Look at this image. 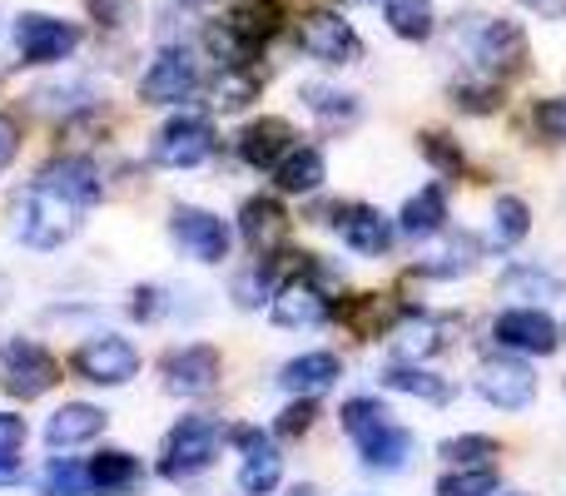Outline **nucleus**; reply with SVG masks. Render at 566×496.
<instances>
[{"label": "nucleus", "mask_w": 566, "mask_h": 496, "mask_svg": "<svg viewBox=\"0 0 566 496\" xmlns=\"http://www.w3.org/2000/svg\"><path fill=\"white\" fill-rule=\"evenodd\" d=\"M532 10H542V15H562L566 10V0H527Z\"/></svg>", "instance_id": "obj_48"}, {"label": "nucleus", "mask_w": 566, "mask_h": 496, "mask_svg": "<svg viewBox=\"0 0 566 496\" xmlns=\"http://www.w3.org/2000/svg\"><path fill=\"white\" fill-rule=\"evenodd\" d=\"M497 492V472L492 467H452L438 482V496H492Z\"/></svg>", "instance_id": "obj_40"}, {"label": "nucleus", "mask_w": 566, "mask_h": 496, "mask_svg": "<svg viewBox=\"0 0 566 496\" xmlns=\"http://www.w3.org/2000/svg\"><path fill=\"white\" fill-rule=\"evenodd\" d=\"M70 372L80 382H95V388H125L139 378V348L119 333H95L70 352Z\"/></svg>", "instance_id": "obj_4"}, {"label": "nucleus", "mask_w": 566, "mask_h": 496, "mask_svg": "<svg viewBox=\"0 0 566 496\" xmlns=\"http://www.w3.org/2000/svg\"><path fill=\"white\" fill-rule=\"evenodd\" d=\"M199 89V65L185 45H169L155 55V65L139 75V99L145 105H185Z\"/></svg>", "instance_id": "obj_12"}, {"label": "nucleus", "mask_w": 566, "mask_h": 496, "mask_svg": "<svg viewBox=\"0 0 566 496\" xmlns=\"http://www.w3.org/2000/svg\"><path fill=\"white\" fill-rule=\"evenodd\" d=\"M452 105L468 109V115H492V109L502 105V85L492 75L482 80H462V85H452Z\"/></svg>", "instance_id": "obj_39"}, {"label": "nucleus", "mask_w": 566, "mask_h": 496, "mask_svg": "<svg viewBox=\"0 0 566 496\" xmlns=\"http://www.w3.org/2000/svg\"><path fill=\"white\" fill-rule=\"evenodd\" d=\"M169 239H175V244L185 249L195 263H224L229 249H234L229 224L219 214H209V209H199V204H175L169 209Z\"/></svg>", "instance_id": "obj_9"}, {"label": "nucleus", "mask_w": 566, "mask_h": 496, "mask_svg": "<svg viewBox=\"0 0 566 496\" xmlns=\"http://www.w3.org/2000/svg\"><path fill=\"white\" fill-rule=\"evenodd\" d=\"M90 482H95L99 496H129L145 482V462L125 447H105L90 457Z\"/></svg>", "instance_id": "obj_22"}, {"label": "nucleus", "mask_w": 566, "mask_h": 496, "mask_svg": "<svg viewBox=\"0 0 566 496\" xmlns=\"http://www.w3.org/2000/svg\"><path fill=\"white\" fill-rule=\"evenodd\" d=\"M472 382H478L482 398L502 412H522V408H532V398H537V372H532L522 358H507V352L482 362Z\"/></svg>", "instance_id": "obj_13"}, {"label": "nucleus", "mask_w": 566, "mask_h": 496, "mask_svg": "<svg viewBox=\"0 0 566 496\" xmlns=\"http://www.w3.org/2000/svg\"><path fill=\"white\" fill-rule=\"evenodd\" d=\"M313 418H318V402H313V398H293L289 408L279 412V422H274V437H283V442L303 437V432L313 428Z\"/></svg>", "instance_id": "obj_43"}, {"label": "nucleus", "mask_w": 566, "mask_h": 496, "mask_svg": "<svg viewBox=\"0 0 566 496\" xmlns=\"http://www.w3.org/2000/svg\"><path fill=\"white\" fill-rule=\"evenodd\" d=\"M298 99L323 119V129H343L358 119V99L343 95V89H328V85H303Z\"/></svg>", "instance_id": "obj_33"}, {"label": "nucleus", "mask_w": 566, "mask_h": 496, "mask_svg": "<svg viewBox=\"0 0 566 496\" xmlns=\"http://www.w3.org/2000/svg\"><path fill=\"white\" fill-rule=\"evenodd\" d=\"M75 45H80V25H70V20L45 15V10L15 15V50L25 65H60V60L75 55Z\"/></svg>", "instance_id": "obj_7"}, {"label": "nucleus", "mask_w": 566, "mask_h": 496, "mask_svg": "<svg viewBox=\"0 0 566 496\" xmlns=\"http://www.w3.org/2000/svg\"><path fill=\"white\" fill-rule=\"evenodd\" d=\"M468 55L482 75L492 80H507V75H522L532 60V45H527V30L507 15H468Z\"/></svg>", "instance_id": "obj_1"}, {"label": "nucleus", "mask_w": 566, "mask_h": 496, "mask_svg": "<svg viewBox=\"0 0 566 496\" xmlns=\"http://www.w3.org/2000/svg\"><path fill=\"white\" fill-rule=\"evenodd\" d=\"M472 268H478V239L458 234V239H448V249L422 258L412 273H418V278H462V273H472Z\"/></svg>", "instance_id": "obj_31"}, {"label": "nucleus", "mask_w": 566, "mask_h": 496, "mask_svg": "<svg viewBox=\"0 0 566 496\" xmlns=\"http://www.w3.org/2000/svg\"><path fill=\"white\" fill-rule=\"evenodd\" d=\"M298 50L318 65H358L363 40L338 10H303L298 15Z\"/></svg>", "instance_id": "obj_5"}, {"label": "nucleus", "mask_w": 566, "mask_h": 496, "mask_svg": "<svg viewBox=\"0 0 566 496\" xmlns=\"http://www.w3.org/2000/svg\"><path fill=\"white\" fill-rule=\"evenodd\" d=\"M105 408H95V402H65L60 412H50L45 422V442L55 452H70V447H85V442H95L99 432H105Z\"/></svg>", "instance_id": "obj_20"}, {"label": "nucleus", "mask_w": 566, "mask_h": 496, "mask_svg": "<svg viewBox=\"0 0 566 496\" xmlns=\"http://www.w3.org/2000/svg\"><path fill=\"white\" fill-rule=\"evenodd\" d=\"M323 175H328V165H323V149H313V145H293L274 165L279 194H318Z\"/></svg>", "instance_id": "obj_26"}, {"label": "nucleus", "mask_w": 566, "mask_h": 496, "mask_svg": "<svg viewBox=\"0 0 566 496\" xmlns=\"http://www.w3.org/2000/svg\"><path fill=\"white\" fill-rule=\"evenodd\" d=\"M298 145L293 139V125L283 115H264V119H249L244 135H239V159H244L249 169H269L274 175V165L289 149Z\"/></svg>", "instance_id": "obj_18"}, {"label": "nucleus", "mask_w": 566, "mask_h": 496, "mask_svg": "<svg viewBox=\"0 0 566 496\" xmlns=\"http://www.w3.org/2000/svg\"><path fill=\"white\" fill-rule=\"evenodd\" d=\"M159 378H165V392H175V398H209L224 378V362L209 342H185V348L165 352Z\"/></svg>", "instance_id": "obj_11"}, {"label": "nucleus", "mask_w": 566, "mask_h": 496, "mask_svg": "<svg viewBox=\"0 0 566 496\" xmlns=\"http://www.w3.org/2000/svg\"><path fill=\"white\" fill-rule=\"evenodd\" d=\"M382 20L398 40H428L438 30V10L432 0H382Z\"/></svg>", "instance_id": "obj_30"}, {"label": "nucleus", "mask_w": 566, "mask_h": 496, "mask_svg": "<svg viewBox=\"0 0 566 496\" xmlns=\"http://www.w3.org/2000/svg\"><path fill=\"white\" fill-rule=\"evenodd\" d=\"M358 457L368 472H402L412 462V432H402L398 422H382L378 432H368V437H358Z\"/></svg>", "instance_id": "obj_24"}, {"label": "nucleus", "mask_w": 566, "mask_h": 496, "mask_svg": "<svg viewBox=\"0 0 566 496\" xmlns=\"http://www.w3.org/2000/svg\"><path fill=\"white\" fill-rule=\"evenodd\" d=\"M249 99H259V75L249 65H229L219 70V85H214V105L219 109H244Z\"/></svg>", "instance_id": "obj_37"}, {"label": "nucleus", "mask_w": 566, "mask_h": 496, "mask_svg": "<svg viewBox=\"0 0 566 496\" xmlns=\"http://www.w3.org/2000/svg\"><path fill=\"white\" fill-rule=\"evenodd\" d=\"M214 125L205 115H175L169 125H159V135L149 139V159L159 169H195L214 155Z\"/></svg>", "instance_id": "obj_6"}, {"label": "nucleus", "mask_w": 566, "mask_h": 496, "mask_svg": "<svg viewBox=\"0 0 566 496\" xmlns=\"http://www.w3.org/2000/svg\"><path fill=\"white\" fill-rule=\"evenodd\" d=\"M438 457L448 467H492V457H502L497 437H482V432H462V437H448L438 447Z\"/></svg>", "instance_id": "obj_34"}, {"label": "nucleus", "mask_w": 566, "mask_h": 496, "mask_svg": "<svg viewBox=\"0 0 566 496\" xmlns=\"http://www.w3.org/2000/svg\"><path fill=\"white\" fill-rule=\"evenodd\" d=\"M159 313H165V293L159 288H135L129 293V318L135 323H155Z\"/></svg>", "instance_id": "obj_46"}, {"label": "nucleus", "mask_w": 566, "mask_h": 496, "mask_svg": "<svg viewBox=\"0 0 566 496\" xmlns=\"http://www.w3.org/2000/svg\"><path fill=\"white\" fill-rule=\"evenodd\" d=\"M35 109H50V115H80V109L95 105V85H85V80H70V85H45L35 89Z\"/></svg>", "instance_id": "obj_35"}, {"label": "nucleus", "mask_w": 566, "mask_h": 496, "mask_svg": "<svg viewBox=\"0 0 566 496\" xmlns=\"http://www.w3.org/2000/svg\"><path fill=\"white\" fill-rule=\"evenodd\" d=\"M343 6H353V0H343Z\"/></svg>", "instance_id": "obj_51"}, {"label": "nucleus", "mask_w": 566, "mask_h": 496, "mask_svg": "<svg viewBox=\"0 0 566 496\" xmlns=\"http://www.w3.org/2000/svg\"><path fill=\"white\" fill-rule=\"evenodd\" d=\"M185 6H214V0H185Z\"/></svg>", "instance_id": "obj_50"}, {"label": "nucleus", "mask_w": 566, "mask_h": 496, "mask_svg": "<svg viewBox=\"0 0 566 496\" xmlns=\"http://www.w3.org/2000/svg\"><path fill=\"white\" fill-rule=\"evenodd\" d=\"M333 229L353 253L363 258H382L392 249V219L373 204H338L333 209Z\"/></svg>", "instance_id": "obj_15"}, {"label": "nucleus", "mask_w": 566, "mask_h": 496, "mask_svg": "<svg viewBox=\"0 0 566 496\" xmlns=\"http://www.w3.org/2000/svg\"><path fill=\"white\" fill-rule=\"evenodd\" d=\"M35 184H45V189H55V194L75 199L80 209L95 204V199L105 194V179H99L95 159H85V155H60V159H50V165L40 169Z\"/></svg>", "instance_id": "obj_19"}, {"label": "nucleus", "mask_w": 566, "mask_h": 496, "mask_svg": "<svg viewBox=\"0 0 566 496\" xmlns=\"http://www.w3.org/2000/svg\"><path fill=\"white\" fill-rule=\"evenodd\" d=\"M448 342H452V323L448 318H428V313L392 328V352H398L402 362H428L432 352H442Z\"/></svg>", "instance_id": "obj_23"}, {"label": "nucleus", "mask_w": 566, "mask_h": 496, "mask_svg": "<svg viewBox=\"0 0 566 496\" xmlns=\"http://www.w3.org/2000/svg\"><path fill=\"white\" fill-rule=\"evenodd\" d=\"M224 437L229 432L219 428L214 418H179L165 437V452H159V477L189 482V477H199V472H209L219 462Z\"/></svg>", "instance_id": "obj_3"}, {"label": "nucleus", "mask_w": 566, "mask_h": 496, "mask_svg": "<svg viewBox=\"0 0 566 496\" xmlns=\"http://www.w3.org/2000/svg\"><path fill=\"white\" fill-rule=\"evenodd\" d=\"M378 382L388 392H402V398H422L432 402V408H442V402H452V382L438 378L432 368H422V362H392V368L378 372Z\"/></svg>", "instance_id": "obj_25"}, {"label": "nucleus", "mask_w": 566, "mask_h": 496, "mask_svg": "<svg viewBox=\"0 0 566 496\" xmlns=\"http://www.w3.org/2000/svg\"><path fill=\"white\" fill-rule=\"evenodd\" d=\"M85 10L99 30H119L129 15H135V0H85Z\"/></svg>", "instance_id": "obj_44"}, {"label": "nucleus", "mask_w": 566, "mask_h": 496, "mask_svg": "<svg viewBox=\"0 0 566 496\" xmlns=\"http://www.w3.org/2000/svg\"><path fill=\"white\" fill-rule=\"evenodd\" d=\"M20 447H25V418L0 412V462H20Z\"/></svg>", "instance_id": "obj_45"}, {"label": "nucleus", "mask_w": 566, "mask_h": 496, "mask_svg": "<svg viewBox=\"0 0 566 496\" xmlns=\"http://www.w3.org/2000/svg\"><path fill=\"white\" fill-rule=\"evenodd\" d=\"M492 338L502 352H522V358H552L562 348L557 318L542 308H502L492 323Z\"/></svg>", "instance_id": "obj_10"}, {"label": "nucleus", "mask_w": 566, "mask_h": 496, "mask_svg": "<svg viewBox=\"0 0 566 496\" xmlns=\"http://www.w3.org/2000/svg\"><path fill=\"white\" fill-rule=\"evenodd\" d=\"M532 125L542 129V139L552 145H566V95H547L532 105Z\"/></svg>", "instance_id": "obj_42"}, {"label": "nucleus", "mask_w": 566, "mask_h": 496, "mask_svg": "<svg viewBox=\"0 0 566 496\" xmlns=\"http://www.w3.org/2000/svg\"><path fill=\"white\" fill-rule=\"evenodd\" d=\"M338 378H343L338 352H323V348H318V352H303V358L283 362L279 388H283V392H293V398H313V392L333 388Z\"/></svg>", "instance_id": "obj_21"}, {"label": "nucleus", "mask_w": 566, "mask_h": 496, "mask_svg": "<svg viewBox=\"0 0 566 496\" xmlns=\"http://www.w3.org/2000/svg\"><path fill=\"white\" fill-rule=\"evenodd\" d=\"M75 229H80L75 199L55 194V189H45V184H30L25 194L15 199V239L25 249L50 253L65 244V239H75Z\"/></svg>", "instance_id": "obj_2"}, {"label": "nucleus", "mask_w": 566, "mask_h": 496, "mask_svg": "<svg viewBox=\"0 0 566 496\" xmlns=\"http://www.w3.org/2000/svg\"><path fill=\"white\" fill-rule=\"evenodd\" d=\"M398 229H402L408 239H438L442 229H448V189H442V184L418 189V194L402 204Z\"/></svg>", "instance_id": "obj_27"}, {"label": "nucleus", "mask_w": 566, "mask_h": 496, "mask_svg": "<svg viewBox=\"0 0 566 496\" xmlns=\"http://www.w3.org/2000/svg\"><path fill=\"white\" fill-rule=\"evenodd\" d=\"M418 149H422V159H428L438 175H462L468 169V155H462V145L452 135H442V129H428V135H418Z\"/></svg>", "instance_id": "obj_38"}, {"label": "nucleus", "mask_w": 566, "mask_h": 496, "mask_svg": "<svg viewBox=\"0 0 566 496\" xmlns=\"http://www.w3.org/2000/svg\"><path fill=\"white\" fill-rule=\"evenodd\" d=\"M0 362H6V392L10 398H20V402L45 398V392L60 382V362L30 338H6L0 342Z\"/></svg>", "instance_id": "obj_8"}, {"label": "nucleus", "mask_w": 566, "mask_h": 496, "mask_svg": "<svg viewBox=\"0 0 566 496\" xmlns=\"http://www.w3.org/2000/svg\"><path fill=\"white\" fill-rule=\"evenodd\" d=\"M239 234H244V244L254 249L259 258H274V253L289 244V214H283L279 199L254 194L239 209Z\"/></svg>", "instance_id": "obj_17"}, {"label": "nucleus", "mask_w": 566, "mask_h": 496, "mask_svg": "<svg viewBox=\"0 0 566 496\" xmlns=\"http://www.w3.org/2000/svg\"><path fill=\"white\" fill-rule=\"evenodd\" d=\"M20 155V125L10 115H0V169H10Z\"/></svg>", "instance_id": "obj_47"}, {"label": "nucleus", "mask_w": 566, "mask_h": 496, "mask_svg": "<svg viewBox=\"0 0 566 496\" xmlns=\"http://www.w3.org/2000/svg\"><path fill=\"white\" fill-rule=\"evenodd\" d=\"M10 482H20V462H0V487H10Z\"/></svg>", "instance_id": "obj_49"}, {"label": "nucleus", "mask_w": 566, "mask_h": 496, "mask_svg": "<svg viewBox=\"0 0 566 496\" xmlns=\"http://www.w3.org/2000/svg\"><path fill=\"white\" fill-rule=\"evenodd\" d=\"M502 293H532V298H557L562 278L557 273H542V268H512L502 278Z\"/></svg>", "instance_id": "obj_41"}, {"label": "nucleus", "mask_w": 566, "mask_h": 496, "mask_svg": "<svg viewBox=\"0 0 566 496\" xmlns=\"http://www.w3.org/2000/svg\"><path fill=\"white\" fill-rule=\"evenodd\" d=\"M338 422H343V432L358 442V437H368V432H378L382 422H392V412L382 408L378 398H348L338 408Z\"/></svg>", "instance_id": "obj_36"}, {"label": "nucleus", "mask_w": 566, "mask_h": 496, "mask_svg": "<svg viewBox=\"0 0 566 496\" xmlns=\"http://www.w3.org/2000/svg\"><path fill=\"white\" fill-rule=\"evenodd\" d=\"M532 234V209L522 204L517 194H502L497 204H492V224H488V249H497V253H507V249H517L522 239Z\"/></svg>", "instance_id": "obj_28"}, {"label": "nucleus", "mask_w": 566, "mask_h": 496, "mask_svg": "<svg viewBox=\"0 0 566 496\" xmlns=\"http://www.w3.org/2000/svg\"><path fill=\"white\" fill-rule=\"evenodd\" d=\"M239 452H244V467H239V492L244 496H269L283 482V457L274 452V442H264V432L254 428H234L229 432Z\"/></svg>", "instance_id": "obj_16"}, {"label": "nucleus", "mask_w": 566, "mask_h": 496, "mask_svg": "<svg viewBox=\"0 0 566 496\" xmlns=\"http://www.w3.org/2000/svg\"><path fill=\"white\" fill-rule=\"evenodd\" d=\"M328 318H333V303H328V293L308 278V263L274 288V323L279 328H323Z\"/></svg>", "instance_id": "obj_14"}, {"label": "nucleus", "mask_w": 566, "mask_h": 496, "mask_svg": "<svg viewBox=\"0 0 566 496\" xmlns=\"http://www.w3.org/2000/svg\"><path fill=\"white\" fill-rule=\"evenodd\" d=\"M40 496H95V482H90V462L50 457L45 472H40Z\"/></svg>", "instance_id": "obj_32"}, {"label": "nucleus", "mask_w": 566, "mask_h": 496, "mask_svg": "<svg viewBox=\"0 0 566 496\" xmlns=\"http://www.w3.org/2000/svg\"><path fill=\"white\" fill-rule=\"evenodd\" d=\"M338 318L348 323L358 338H382V333L398 328V323H392V303L378 298V293H358V298H348L338 308Z\"/></svg>", "instance_id": "obj_29"}]
</instances>
